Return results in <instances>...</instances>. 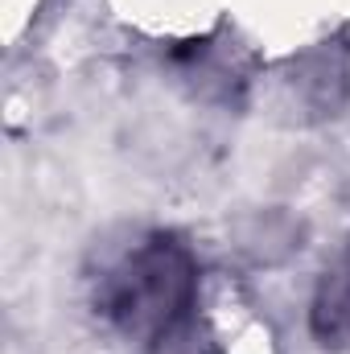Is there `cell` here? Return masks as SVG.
Returning <instances> with one entry per match:
<instances>
[{
  "instance_id": "cell-1",
  "label": "cell",
  "mask_w": 350,
  "mask_h": 354,
  "mask_svg": "<svg viewBox=\"0 0 350 354\" xmlns=\"http://www.w3.org/2000/svg\"><path fill=\"white\" fill-rule=\"evenodd\" d=\"M95 305L128 342L161 346L198 305V260L177 235L153 231L99 276Z\"/></svg>"
},
{
  "instance_id": "cell-2",
  "label": "cell",
  "mask_w": 350,
  "mask_h": 354,
  "mask_svg": "<svg viewBox=\"0 0 350 354\" xmlns=\"http://www.w3.org/2000/svg\"><path fill=\"white\" fill-rule=\"evenodd\" d=\"M309 330L326 346H347L350 342V252L322 276L309 309Z\"/></svg>"
}]
</instances>
